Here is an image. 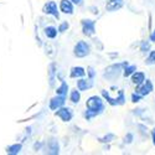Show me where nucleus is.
<instances>
[{"mask_svg": "<svg viewBox=\"0 0 155 155\" xmlns=\"http://www.w3.org/2000/svg\"><path fill=\"white\" fill-rule=\"evenodd\" d=\"M86 112H84V118L87 120H91L92 118L102 114L104 112V104H103V99L99 96H91L86 102Z\"/></svg>", "mask_w": 155, "mask_h": 155, "instance_id": "1", "label": "nucleus"}, {"mask_svg": "<svg viewBox=\"0 0 155 155\" xmlns=\"http://www.w3.org/2000/svg\"><path fill=\"white\" fill-rule=\"evenodd\" d=\"M21 149H22V144L21 143H15V144L9 145L6 148V153L10 154V155H16L21 151Z\"/></svg>", "mask_w": 155, "mask_h": 155, "instance_id": "17", "label": "nucleus"}, {"mask_svg": "<svg viewBox=\"0 0 155 155\" xmlns=\"http://www.w3.org/2000/svg\"><path fill=\"white\" fill-rule=\"evenodd\" d=\"M56 73H57L56 63H55V62H51L50 66H48V82H50V87H54V86H55Z\"/></svg>", "mask_w": 155, "mask_h": 155, "instance_id": "12", "label": "nucleus"}, {"mask_svg": "<svg viewBox=\"0 0 155 155\" xmlns=\"http://www.w3.org/2000/svg\"><path fill=\"white\" fill-rule=\"evenodd\" d=\"M129 62L128 61H123V62H118V63H113L109 64L108 67H106L104 72H103V77L108 81H115L119 78V76L123 72V68L125 66H128Z\"/></svg>", "mask_w": 155, "mask_h": 155, "instance_id": "2", "label": "nucleus"}, {"mask_svg": "<svg viewBox=\"0 0 155 155\" xmlns=\"http://www.w3.org/2000/svg\"><path fill=\"white\" fill-rule=\"evenodd\" d=\"M60 11H62L63 14H73V3L71 0H61L60 2Z\"/></svg>", "mask_w": 155, "mask_h": 155, "instance_id": "10", "label": "nucleus"}, {"mask_svg": "<svg viewBox=\"0 0 155 155\" xmlns=\"http://www.w3.org/2000/svg\"><path fill=\"white\" fill-rule=\"evenodd\" d=\"M42 11L44 14H47V15H51L54 16L55 19H60V11H58V8H57V4L55 2H52V0H50V2H47L44 8H42Z\"/></svg>", "mask_w": 155, "mask_h": 155, "instance_id": "7", "label": "nucleus"}, {"mask_svg": "<svg viewBox=\"0 0 155 155\" xmlns=\"http://www.w3.org/2000/svg\"><path fill=\"white\" fill-rule=\"evenodd\" d=\"M133 140H134V135H133L132 133H128V134L125 135V138H124V143H125V144H132Z\"/></svg>", "mask_w": 155, "mask_h": 155, "instance_id": "29", "label": "nucleus"}, {"mask_svg": "<svg viewBox=\"0 0 155 155\" xmlns=\"http://www.w3.org/2000/svg\"><path fill=\"white\" fill-rule=\"evenodd\" d=\"M68 91H70L68 84H67L66 82H64V81L62 80V81H61V84H60V87H57V89H56V94L67 97V93H68Z\"/></svg>", "mask_w": 155, "mask_h": 155, "instance_id": "16", "label": "nucleus"}, {"mask_svg": "<svg viewBox=\"0 0 155 155\" xmlns=\"http://www.w3.org/2000/svg\"><path fill=\"white\" fill-rule=\"evenodd\" d=\"M87 77H88V80L89 81H93L94 80V77H96V71L93 67H87Z\"/></svg>", "mask_w": 155, "mask_h": 155, "instance_id": "27", "label": "nucleus"}, {"mask_svg": "<svg viewBox=\"0 0 155 155\" xmlns=\"http://www.w3.org/2000/svg\"><path fill=\"white\" fill-rule=\"evenodd\" d=\"M123 4H124V0H108L106 4V10L110 12L117 11L123 8Z\"/></svg>", "mask_w": 155, "mask_h": 155, "instance_id": "9", "label": "nucleus"}, {"mask_svg": "<svg viewBox=\"0 0 155 155\" xmlns=\"http://www.w3.org/2000/svg\"><path fill=\"white\" fill-rule=\"evenodd\" d=\"M91 54V46H89L86 41H78L74 47H73V55L77 57V58H83L86 56H88Z\"/></svg>", "mask_w": 155, "mask_h": 155, "instance_id": "3", "label": "nucleus"}, {"mask_svg": "<svg viewBox=\"0 0 155 155\" xmlns=\"http://www.w3.org/2000/svg\"><path fill=\"white\" fill-rule=\"evenodd\" d=\"M130 98H132V102L133 103H138V102H140L141 99H143V96L137 93V92H134V93H132V97Z\"/></svg>", "mask_w": 155, "mask_h": 155, "instance_id": "28", "label": "nucleus"}, {"mask_svg": "<svg viewBox=\"0 0 155 155\" xmlns=\"http://www.w3.org/2000/svg\"><path fill=\"white\" fill-rule=\"evenodd\" d=\"M151 139H153V144H154V147H155V128L151 130Z\"/></svg>", "mask_w": 155, "mask_h": 155, "instance_id": "34", "label": "nucleus"}, {"mask_svg": "<svg viewBox=\"0 0 155 155\" xmlns=\"http://www.w3.org/2000/svg\"><path fill=\"white\" fill-rule=\"evenodd\" d=\"M86 76V70L81 66H74L70 71V77L71 78H81V77Z\"/></svg>", "mask_w": 155, "mask_h": 155, "instance_id": "14", "label": "nucleus"}, {"mask_svg": "<svg viewBox=\"0 0 155 155\" xmlns=\"http://www.w3.org/2000/svg\"><path fill=\"white\" fill-rule=\"evenodd\" d=\"M71 2L73 4H76V5H82L83 4V0H71Z\"/></svg>", "mask_w": 155, "mask_h": 155, "instance_id": "33", "label": "nucleus"}, {"mask_svg": "<svg viewBox=\"0 0 155 155\" xmlns=\"http://www.w3.org/2000/svg\"><path fill=\"white\" fill-rule=\"evenodd\" d=\"M68 29H70V24H68L67 21H63V22L60 24V26H58V29H57V32L63 34V32H66Z\"/></svg>", "mask_w": 155, "mask_h": 155, "instance_id": "25", "label": "nucleus"}, {"mask_svg": "<svg viewBox=\"0 0 155 155\" xmlns=\"http://www.w3.org/2000/svg\"><path fill=\"white\" fill-rule=\"evenodd\" d=\"M114 139H115V135L113 133H108L104 137L98 138V141H99V143H102V144H108V143H110V141H113Z\"/></svg>", "mask_w": 155, "mask_h": 155, "instance_id": "22", "label": "nucleus"}, {"mask_svg": "<svg viewBox=\"0 0 155 155\" xmlns=\"http://www.w3.org/2000/svg\"><path fill=\"white\" fill-rule=\"evenodd\" d=\"M149 40H150V42H155V30L150 34V37H149Z\"/></svg>", "mask_w": 155, "mask_h": 155, "instance_id": "32", "label": "nucleus"}, {"mask_svg": "<svg viewBox=\"0 0 155 155\" xmlns=\"http://www.w3.org/2000/svg\"><path fill=\"white\" fill-rule=\"evenodd\" d=\"M138 129H140V134L143 135V137H145V135H147V130H148V129H147V127H145V125L139 124V125H138Z\"/></svg>", "mask_w": 155, "mask_h": 155, "instance_id": "30", "label": "nucleus"}, {"mask_svg": "<svg viewBox=\"0 0 155 155\" xmlns=\"http://www.w3.org/2000/svg\"><path fill=\"white\" fill-rule=\"evenodd\" d=\"M132 82L137 86V84H140L145 81V73L144 72H139V71H135L132 76Z\"/></svg>", "mask_w": 155, "mask_h": 155, "instance_id": "15", "label": "nucleus"}, {"mask_svg": "<svg viewBox=\"0 0 155 155\" xmlns=\"http://www.w3.org/2000/svg\"><path fill=\"white\" fill-rule=\"evenodd\" d=\"M55 115H56V117H58L62 122H66V123H67V122H71V120H72V118H73V112H72L71 108L62 106V107H60L58 109H56Z\"/></svg>", "mask_w": 155, "mask_h": 155, "instance_id": "5", "label": "nucleus"}, {"mask_svg": "<svg viewBox=\"0 0 155 155\" xmlns=\"http://www.w3.org/2000/svg\"><path fill=\"white\" fill-rule=\"evenodd\" d=\"M70 101H71L72 103H74V104H77V103L81 101V92L78 91V89H73V91H71Z\"/></svg>", "mask_w": 155, "mask_h": 155, "instance_id": "21", "label": "nucleus"}, {"mask_svg": "<svg viewBox=\"0 0 155 155\" xmlns=\"http://www.w3.org/2000/svg\"><path fill=\"white\" fill-rule=\"evenodd\" d=\"M44 34L47 38H55L57 36V29L55 26H47L44 29Z\"/></svg>", "mask_w": 155, "mask_h": 155, "instance_id": "20", "label": "nucleus"}, {"mask_svg": "<svg viewBox=\"0 0 155 155\" xmlns=\"http://www.w3.org/2000/svg\"><path fill=\"white\" fill-rule=\"evenodd\" d=\"M92 86H93V82L89 80H84L83 77H81V78H78V81H77V89H78L80 92L87 91V89H89Z\"/></svg>", "mask_w": 155, "mask_h": 155, "instance_id": "13", "label": "nucleus"}, {"mask_svg": "<svg viewBox=\"0 0 155 155\" xmlns=\"http://www.w3.org/2000/svg\"><path fill=\"white\" fill-rule=\"evenodd\" d=\"M66 99H67V97L56 94V97H54V98H51V99H50L48 108H50L51 110H56V109H58L60 107L64 106V103H66Z\"/></svg>", "mask_w": 155, "mask_h": 155, "instance_id": "8", "label": "nucleus"}, {"mask_svg": "<svg viewBox=\"0 0 155 155\" xmlns=\"http://www.w3.org/2000/svg\"><path fill=\"white\" fill-rule=\"evenodd\" d=\"M115 102H117V106H123L125 103V96H124L123 89H119L118 91V96H117V98H115Z\"/></svg>", "mask_w": 155, "mask_h": 155, "instance_id": "23", "label": "nucleus"}, {"mask_svg": "<svg viewBox=\"0 0 155 155\" xmlns=\"http://www.w3.org/2000/svg\"><path fill=\"white\" fill-rule=\"evenodd\" d=\"M82 24V34L87 37H92L96 34V21L91 19H83L81 20Z\"/></svg>", "mask_w": 155, "mask_h": 155, "instance_id": "4", "label": "nucleus"}, {"mask_svg": "<svg viewBox=\"0 0 155 155\" xmlns=\"http://www.w3.org/2000/svg\"><path fill=\"white\" fill-rule=\"evenodd\" d=\"M47 153L52 154V155L60 154V145H58V141L56 139L52 138L47 141Z\"/></svg>", "mask_w": 155, "mask_h": 155, "instance_id": "11", "label": "nucleus"}, {"mask_svg": "<svg viewBox=\"0 0 155 155\" xmlns=\"http://www.w3.org/2000/svg\"><path fill=\"white\" fill-rule=\"evenodd\" d=\"M140 51L141 52H149L150 51V41H141L140 42Z\"/></svg>", "mask_w": 155, "mask_h": 155, "instance_id": "24", "label": "nucleus"}, {"mask_svg": "<svg viewBox=\"0 0 155 155\" xmlns=\"http://www.w3.org/2000/svg\"><path fill=\"white\" fill-rule=\"evenodd\" d=\"M145 63L149 64V66H151V64H155V50L154 51H150L148 58L145 60Z\"/></svg>", "mask_w": 155, "mask_h": 155, "instance_id": "26", "label": "nucleus"}, {"mask_svg": "<svg viewBox=\"0 0 155 155\" xmlns=\"http://www.w3.org/2000/svg\"><path fill=\"white\" fill-rule=\"evenodd\" d=\"M41 147H42V143H35V145H34V149L37 151V150H40V149H41Z\"/></svg>", "mask_w": 155, "mask_h": 155, "instance_id": "31", "label": "nucleus"}, {"mask_svg": "<svg viewBox=\"0 0 155 155\" xmlns=\"http://www.w3.org/2000/svg\"><path fill=\"white\" fill-rule=\"evenodd\" d=\"M153 91H154V86H153V82L150 80H145L143 83L137 84V88H135V92L141 94L143 97L149 96Z\"/></svg>", "mask_w": 155, "mask_h": 155, "instance_id": "6", "label": "nucleus"}, {"mask_svg": "<svg viewBox=\"0 0 155 155\" xmlns=\"http://www.w3.org/2000/svg\"><path fill=\"white\" fill-rule=\"evenodd\" d=\"M135 71H137V66H135V64H128V66H125L123 68L122 74L125 77V78H128V77H130Z\"/></svg>", "mask_w": 155, "mask_h": 155, "instance_id": "19", "label": "nucleus"}, {"mask_svg": "<svg viewBox=\"0 0 155 155\" xmlns=\"http://www.w3.org/2000/svg\"><path fill=\"white\" fill-rule=\"evenodd\" d=\"M101 94H102V97H103V98H104V101H107V103H108L109 106H112V107H115V106H117V102H115V98H112V97L109 96V93H108L107 89H102Z\"/></svg>", "mask_w": 155, "mask_h": 155, "instance_id": "18", "label": "nucleus"}]
</instances>
